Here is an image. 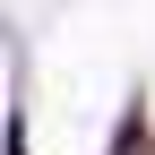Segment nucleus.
<instances>
[{
  "mask_svg": "<svg viewBox=\"0 0 155 155\" xmlns=\"http://www.w3.org/2000/svg\"><path fill=\"white\" fill-rule=\"evenodd\" d=\"M112 155H147V112H138V104L121 112V138H112Z\"/></svg>",
  "mask_w": 155,
  "mask_h": 155,
  "instance_id": "1",
  "label": "nucleus"
}]
</instances>
